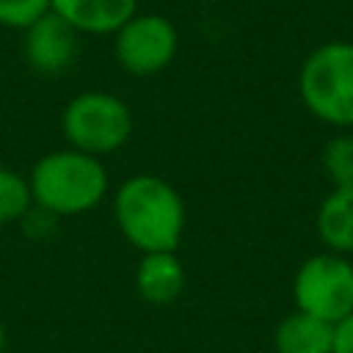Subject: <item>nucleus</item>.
<instances>
[{
    "label": "nucleus",
    "mask_w": 353,
    "mask_h": 353,
    "mask_svg": "<svg viewBox=\"0 0 353 353\" xmlns=\"http://www.w3.org/2000/svg\"><path fill=\"white\" fill-rule=\"evenodd\" d=\"M273 342H276L279 353H331L334 350V323L295 309L292 314H287L279 323Z\"/></svg>",
    "instance_id": "9d476101"
},
{
    "label": "nucleus",
    "mask_w": 353,
    "mask_h": 353,
    "mask_svg": "<svg viewBox=\"0 0 353 353\" xmlns=\"http://www.w3.org/2000/svg\"><path fill=\"white\" fill-rule=\"evenodd\" d=\"M323 168L334 188H353V135H334L323 149Z\"/></svg>",
    "instance_id": "ddd939ff"
},
{
    "label": "nucleus",
    "mask_w": 353,
    "mask_h": 353,
    "mask_svg": "<svg viewBox=\"0 0 353 353\" xmlns=\"http://www.w3.org/2000/svg\"><path fill=\"white\" fill-rule=\"evenodd\" d=\"M298 91L320 121L353 127V41H328L312 50L301 66Z\"/></svg>",
    "instance_id": "7ed1b4c3"
},
{
    "label": "nucleus",
    "mask_w": 353,
    "mask_h": 353,
    "mask_svg": "<svg viewBox=\"0 0 353 353\" xmlns=\"http://www.w3.org/2000/svg\"><path fill=\"white\" fill-rule=\"evenodd\" d=\"M113 212L121 234L138 251H176L185 229V204L163 176L138 174L121 182Z\"/></svg>",
    "instance_id": "f257e3e1"
},
{
    "label": "nucleus",
    "mask_w": 353,
    "mask_h": 353,
    "mask_svg": "<svg viewBox=\"0 0 353 353\" xmlns=\"http://www.w3.org/2000/svg\"><path fill=\"white\" fill-rule=\"evenodd\" d=\"M25 58L39 74H61L74 63L77 30L58 14L47 11L33 25L25 28Z\"/></svg>",
    "instance_id": "0eeeda50"
},
{
    "label": "nucleus",
    "mask_w": 353,
    "mask_h": 353,
    "mask_svg": "<svg viewBox=\"0 0 353 353\" xmlns=\"http://www.w3.org/2000/svg\"><path fill=\"white\" fill-rule=\"evenodd\" d=\"M3 347H6V328H3V323H0V353H3Z\"/></svg>",
    "instance_id": "dca6fc26"
},
{
    "label": "nucleus",
    "mask_w": 353,
    "mask_h": 353,
    "mask_svg": "<svg viewBox=\"0 0 353 353\" xmlns=\"http://www.w3.org/2000/svg\"><path fill=\"white\" fill-rule=\"evenodd\" d=\"M33 204L52 215H80L94 210L108 190V174L99 157L77 152V149H58L44 154L30 176Z\"/></svg>",
    "instance_id": "f03ea898"
},
{
    "label": "nucleus",
    "mask_w": 353,
    "mask_h": 353,
    "mask_svg": "<svg viewBox=\"0 0 353 353\" xmlns=\"http://www.w3.org/2000/svg\"><path fill=\"white\" fill-rule=\"evenodd\" d=\"M317 234L334 254H353V188H334L317 210Z\"/></svg>",
    "instance_id": "9b49d317"
},
{
    "label": "nucleus",
    "mask_w": 353,
    "mask_h": 353,
    "mask_svg": "<svg viewBox=\"0 0 353 353\" xmlns=\"http://www.w3.org/2000/svg\"><path fill=\"white\" fill-rule=\"evenodd\" d=\"M176 28L160 14H135L116 30V58L138 77L165 69L176 55Z\"/></svg>",
    "instance_id": "423d86ee"
},
{
    "label": "nucleus",
    "mask_w": 353,
    "mask_h": 353,
    "mask_svg": "<svg viewBox=\"0 0 353 353\" xmlns=\"http://www.w3.org/2000/svg\"><path fill=\"white\" fill-rule=\"evenodd\" d=\"M331 353H353V312L334 325V350Z\"/></svg>",
    "instance_id": "2eb2a0df"
},
{
    "label": "nucleus",
    "mask_w": 353,
    "mask_h": 353,
    "mask_svg": "<svg viewBox=\"0 0 353 353\" xmlns=\"http://www.w3.org/2000/svg\"><path fill=\"white\" fill-rule=\"evenodd\" d=\"M135 287L149 303H171L185 287V270L174 251H152L143 254L135 270Z\"/></svg>",
    "instance_id": "1a4fd4ad"
},
{
    "label": "nucleus",
    "mask_w": 353,
    "mask_h": 353,
    "mask_svg": "<svg viewBox=\"0 0 353 353\" xmlns=\"http://www.w3.org/2000/svg\"><path fill=\"white\" fill-rule=\"evenodd\" d=\"M61 127L72 149L102 157L127 143L132 132V113L113 94L85 91L69 99L61 116Z\"/></svg>",
    "instance_id": "20e7f679"
},
{
    "label": "nucleus",
    "mask_w": 353,
    "mask_h": 353,
    "mask_svg": "<svg viewBox=\"0 0 353 353\" xmlns=\"http://www.w3.org/2000/svg\"><path fill=\"white\" fill-rule=\"evenodd\" d=\"M30 204H33L30 182L19 171L0 165V223L19 221L22 215H28Z\"/></svg>",
    "instance_id": "f8f14e48"
},
{
    "label": "nucleus",
    "mask_w": 353,
    "mask_h": 353,
    "mask_svg": "<svg viewBox=\"0 0 353 353\" xmlns=\"http://www.w3.org/2000/svg\"><path fill=\"white\" fill-rule=\"evenodd\" d=\"M50 11V0H0V25L25 30Z\"/></svg>",
    "instance_id": "4468645a"
},
{
    "label": "nucleus",
    "mask_w": 353,
    "mask_h": 353,
    "mask_svg": "<svg viewBox=\"0 0 353 353\" xmlns=\"http://www.w3.org/2000/svg\"><path fill=\"white\" fill-rule=\"evenodd\" d=\"M138 0H50V11L77 33H116L135 17Z\"/></svg>",
    "instance_id": "6e6552de"
},
{
    "label": "nucleus",
    "mask_w": 353,
    "mask_h": 353,
    "mask_svg": "<svg viewBox=\"0 0 353 353\" xmlns=\"http://www.w3.org/2000/svg\"><path fill=\"white\" fill-rule=\"evenodd\" d=\"M292 295L301 312L336 325L353 312V265L334 251L314 254L298 268Z\"/></svg>",
    "instance_id": "39448f33"
}]
</instances>
